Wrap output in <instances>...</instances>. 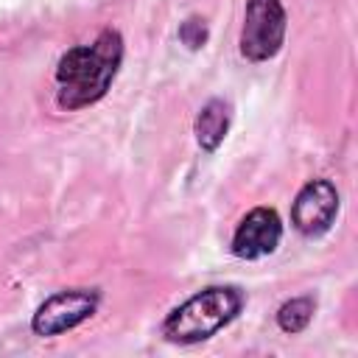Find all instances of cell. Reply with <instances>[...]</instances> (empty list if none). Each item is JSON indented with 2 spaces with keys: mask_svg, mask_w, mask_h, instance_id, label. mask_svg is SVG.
Instances as JSON below:
<instances>
[{
  "mask_svg": "<svg viewBox=\"0 0 358 358\" xmlns=\"http://www.w3.org/2000/svg\"><path fill=\"white\" fill-rule=\"evenodd\" d=\"M123 59V39L106 28L90 45L70 48L56 64V101L62 109H81L106 95Z\"/></svg>",
  "mask_w": 358,
  "mask_h": 358,
  "instance_id": "cell-1",
  "label": "cell"
},
{
  "mask_svg": "<svg viewBox=\"0 0 358 358\" xmlns=\"http://www.w3.org/2000/svg\"><path fill=\"white\" fill-rule=\"evenodd\" d=\"M241 305L243 294L232 285L204 288L165 316L162 336L173 344H199L227 327L241 313Z\"/></svg>",
  "mask_w": 358,
  "mask_h": 358,
  "instance_id": "cell-2",
  "label": "cell"
},
{
  "mask_svg": "<svg viewBox=\"0 0 358 358\" xmlns=\"http://www.w3.org/2000/svg\"><path fill=\"white\" fill-rule=\"evenodd\" d=\"M285 39V8L280 0H246L241 53L252 62H266L277 56Z\"/></svg>",
  "mask_w": 358,
  "mask_h": 358,
  "instance_id": "cell-3",
  "label": "cell"
},
{
  "mask_svg": "<svg viewBox=\"0 0 358 358\" xmlns=\"http://www.w3.org/2000/svg\"><path fill=\"white\" fill-rule=\"evenodd\" d=\"M95 308H98V291H92V288L90 291L87 288L59 291L36 308L31 327L36 336H59L64 330H73L84 319H90L95 313Z\"/></svg>",
  "mask_w": 358,
  "mask_h": 358,
  "instance_id": "cell-4",
  "label": "cell"
},
{
  "mask_svg": "<svg viewBox=\"0 0 358 358\" xmlns=\"http://www.w3.org/2000/svg\"><path fill=\"white\" fill-rule=\"evenodd\" d=\"M338 213V190L333 182L327 179H313L308 182L294 204H291V224L302 232V235H322L330 229V224L336 221Z\"/></svg>",
  "mask_w": 358,
  "mask_h": 358,
  "instance_id": "cell-5",
  "label": "cell"
},
{
  "mask_svg": "<svg viewBox=\"0 0 358 358\" xmlns=\"http://www.w3.org/2000/svg\"><path fill=\"white\" fill-rule=\"evenodd\" d=\"M280 238H282L280 215L271 207H255L238 224V229L232 235V252L243 260H257V257L271 255L277 249Z\"/></svg>",
  "mask_w": 358,
  "mask_h": 358,
  "instance_id": "cell-6",
  "label": "cell"
},
{
  "mask_svg": "<svg viewBox=\"0 0 358 358\" xmlns=\"http://www.w3.org/2000/svg\"><path fill=\"white\" fill-rule=\"evenodd\" d=\"M229 129V103L221 98H213L201 106V112L196 115V140L204 151H215Z\"/></svg>",
  "mask_w": 358,
  "mask_h": 358,
  "instance_id": "cell-7",
  "label": "cell"
},
{
  "mask_svg": "<svg viewBox=\"0 0 358 358\" xmlns=\"http://www.w3.org/2000/svg\"><path fill=\"white\" fill-rule=\"evenodd\" d=\"M313 310H316V302L310 296H294V299H288V302L280 305L277 324H280L282 333H302L310 324Z\"/></svg>",
  "mask_w": 358,
  "mask_h": 358,
  "instance_id": "cell-8",
  "label": "cell"
},
{
  "mask_svg": "<svg viewBox=\"0 0 358 358\" xmlns=\"http://www.w3.org/2000/svg\"><path fill=\"white\" fill-rule=\"evenodd\" d=\"M179 39H182L187 48H201L204 39H207V28H204V22L196 20V17H190V20L179 28Z\"/></svg>",
  "mask_w": 358,
  "mask_h": 358,
  "instance_id": "cell-9",
  "label": "cell"
}]
</instances>
